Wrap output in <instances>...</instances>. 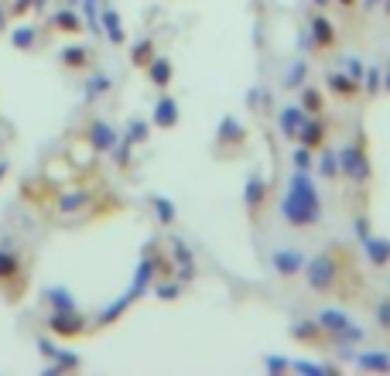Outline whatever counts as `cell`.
Returning a JSON list of instances; mask_svg holds the SVG:
<instances>
[{
	"mask_svg": "<svg viewBox=\"0 0 390 376\" xmlns=\"http://www.w3.org/2000/svg\"><path fill=\"white\" fill-rule=\"evenodd\" d=\"M281 216L288 219L291 226H315L322 216V205H318V192H315V181L305 171H294L288 181V195L281 202Z\"/></svg>",
	"mask_w": 390,
	"mask_h": 376,
	"instance_id": "cell-1",
	"label": "cell"
},
{
	"mask_svg": "<svg viewBox=\"0 0 390 376\" xmlns=\"http://www.w3.org/2000/svg\"><path fill=\"white\" fill-rule=\"evenodd\" d=\"M339 168H342V175H350L352 181H367V178H370V158H367L356 144L339 151Z\"/></svg>",
	"mask_w": 390,
	"mask_h": 376,
	"instance_id": "cell-2",
	"label": "cell"
},
{
	"mask_svg": "<svg viewBox=\"0 0 390 376\" xmlns=\"http://www.w3.org/2000/svg\"><path fill=\"white\" fill-rule=\"evenodd\" d=\"M305 267H308V284H312L315 291L332 287V280L339 274V267H335V260L332 257H315L312 263H305Z\"/></svg>",
	"mask_w": 390,
	"mask_h": 376,
	"instance_id": "cell-3",
	"label": "cell"
},
{
	"mask_svg": "<svg viewBox=\"0 0 390 376\" xmlns=\"http://www.w3.org/2000/svg\"><path fill=\"white\" fill-rule=\"evenodd\" d=\"M305 110L301 106H288V110H281V117H277V123H281V134L284 137H298V130H301V123H305Z\"/></svg>",
	"mask_w": 390,
	"mask_h": 376,
	"instance_id": "cell-4",
	"label": "cell"
},
{
	"mask_svg": "<svg viewBox=\"0 0 390 376\" xmlns=\"http://www.w3.org/2000/svg\"><path fill=\"white\" fill-rule=\"evenodd\" d=\"M52 329H55L59 336H79V332H82V318L72 315V308H69V312H55V315H52Z\"/></svg>",
	"mask_w": 390,
	"mask_h": 376,
	"instance_id": "cell-5",
	"label": "cell"
},
{
	"mask_svg": "<svg viewBox=\"0 0 390 376\" xmlns=\"http://www.w3.org/2000/svg\"><path fill=\"white\" fill-rule=\"evenodd\" d=\"M274 267H277V274H298L305 267V257L298 250H277L274 253Z\"/></svg>",
	"mask_w": 390,
	"mask_h": 376,
	"instance_id": "cell-6",
	"label": "cell"
},
{
	"mask_svg": "<svg viewBox=\"0 0 390 376\" xmlns=\"http://www.w3.org/2000/svg\"><path fill=\"white\" fill-rule=\"evenodd\" d=\"M318 325H322V329H329V332H335V336H339V332H346V329H350V325H352V318L346 315V312H335V308H325V312H318Z\"/></svg>",
	"mask_w": 390,
	"mask_h": 376,
	"instance_id": "cell-7",
	"label": "cell"
},
{
	"mask_svg": "<svg viewBox=\"0 0 390 376\" xmlns=\"http://www.w3.org/2000/svg\"><path fill=\"white\" fill-rule=\"evenodd\" d=\"M298 137H301L305 147H318V144L325 140V127H322L318 120H305V123H301V130H298Z\"/></svg>",
	"mask_w": 390,
	"mask_h": 376,
	"instance_id": "cell-8",
	"label": "cell"
},
{
	"mask_svg": "<svg viewBox=\"0 0 390 376\" xmlns=\"http://www.w3.org/2000/svg\"><path fill=\"white\" fill-rule=\"evenodd\" d=\"M363 250H367V257H370L377 267H384V263L390 260V243H384V239L363 237Z\"/></svg>",
	"mask_w": 390,
	"mask_h": 376,
	"instance_id": "cell-9",
	"label": "cell"
},
{
	"mask_svg": "<svg viewBox=\"0 0 390 376\" xmlns=\"http://www.w3.org/2000/svg\"><path fill=\"white\" fill-rule=\"evenodd\" d=\"M155 123H157V127H175V123H178V103H175V99H161V103H157Z\"/></svg>",
	"mask_w": 390,
	"mask_h": 376,
	"instance_id": "cell-10",
	"label": "cell"
},
{
	"mask_svg": "<svg viewBox=\"0 0 390 376\" xmlns=\"http://www.w3.org/2000/svg\"><path fill=\"white\" fill-rule=\"evenodd\" d=\"M89 140L96 144V151H110V147L117 144V134H113L106 123H93V130H89Z\"/></svg>",
	"mask_w": 390,
	"mask_h": 376,
	"instance_id": "cell-11",
	"label": "cell"
},
{
	"mask_svg": "<svg viewBox=\"0 0 390 376\" xmlns=\"http://www.w3.org/2000/svg\"><path fill=\"white\" fill-rule=\"evenodd\" d=\"M356 366H360V370H377V373H387V370H390V356H384V353H363V356L356 359Z\"/></svg>",
	"mask_w": 390,
	"mask_h": 376,
	"instance_id": "cell-12",
	"label": "cell"
},
{
	"mask_svg": "<svg viewBox=\"0 0 390 376\" xmlns=\"http://www.w3.org/2000/svg\"><path fill=\"white\" fill-rule=\"evenodd\" d=\"M103 28H106V35H110V41H113V45H120V41H123V28H120L117 11H106V14H103Z\"/></svg>",
	"mask_w": 390,
	"mask_h": 376,
	"instance_id": "cell-13",
	"label": "cell"
},
{
	"mask_svg": "<svg viewBox=\"0 0 390 376\" xmlns=\"http://www.w3.org/2000/svg\"><path fill=\"white\" fill-rule=\"evenodd\" d=\"M329 86L335 89V93H346V96H350V93H356V79H352V76H346V72H332Z\"/></svg>",
	"mask_w": 390,
	"mask_h": 376,
	"instance_id": "cell-14",
	"label": "cell"
},
{
	"mask_svg": "<svg viewBox=\"0 0 390 376\" xmlns=\"http://www.w3.org/2000/svg\"><path fill=\"white\" fill-rule=\"evenodd\" d=\"M260 202H264V181L254 175V178L247 181V209H257Z\"/></svg>",
	"mask_w": 390,
	"mask_h": 376,
	"instance_id": "cell-15",
	"label": "cell"
},
{
	"mask_svg": "<svg viewBox=\"0 0 390 376\" xmlns=\"http://www.w3.org/2000/svg\"><path fill=\"white\" fill-rule=\"evenodd\" d=\"M312 35H315V45H329L332 41V28L325 18H315L312 21Z\"/></svg>",
	"mask_w": 390,
	"mask_h": 376,
	"instance_id": "cell-16",
	"label": "cell"
},
{
	"mask_svg": "<svg viewBox=\"0 0 390 376\" xmlns=\"http://www.w3.org/2000/svg\"><path fill=\"white\" fill-rule=\"evenodd\" d=\"M151 79H155L157 86H168V79H172V65H168L165 59L151 62Z\"/></svg>",
	"mask_w": 390,
	"mask_h": 376,
	"instance_id": "cell-17",
	"label": "cell"
},
{
	"mask_svg": "<svg viewBox=\"0 0 390 376\" xmlns=\"http://www.w3.org/2000/svg\"><path fill=\"white\" fill-rule=\"evenodd\" d=\"M14 274H18V260H14V253L0 250V280H11Z\"/></svg>",
	"mask_w": 390,
	"mask_h": 376,
	"instance_id": "cell-18",
	"label": "cell"
},
{
	"mask_svg": "<svg viewBox=\"0 0 390 376\" xmlns=\"http://www.w3.org/2000/svg\"><path fill=\"white\" fill-rule=\"evenodd\" d=\"M301 110H305V113H318V110H322V93H318V89H305Z\"/></svg>",
	"mask_w": 390,
	"mask_h": 376,
	"instance_id": "cell-19",
	"label": "cell"
},
{
	"mask_svg": "<svg viewBox=\"0 0 390 376\" xmlns=\"http://www.w3.org/2000/svg\"><path fill=\"white\" fill-rule=\"evenodd\" d=\"M151 274H155V260H144V263H140V270H137V278H134V291H130V295L144 291V284H147Z\"/></svg>",
	"mask_w": 390,
	"mask_h": 376,
	"instance_id": "cell-20",
	"label": "cell"
},
{
	"mask_svg": "<svg viewBox=\"0 0 390 376\" xmlns=\"http://www.w3.org/2000/svg\"><path fill=\"white\" fill-rule=\"evenodd\" d=\"M294 168H298V171H308V168H312V147L301 144V147L294 151Z\"/></svg>",
	"mask_w": 390,
	"mask_h": 376,
	"instance_id": "cell-21",
	"label": "cell"
},
{
	"mask_svg": "<svg viewBox=\"0 0 390 376\" xmlns=\"http://www.w3.org/2000/svg\"><path fill=\"white\" fill-rule=\"evenodd\" d=\"M301 79H305V62H294L291 69H288V76H284V86L291 89V86H301Z\"/></svg>",
	"mask_w": 390,
	"mask_h": 376,
	"instance_id": "cell-22",
	"label": "cell"
},
{
	"mask_svg": "<svg viewBox=\"0 0 390 376\" xmlns=\"http://www.w3.org/2000/svg\"><path fill=\"white\" fill-rule=\"evenodd\" d=\"M318 171H322L325 178H332V175L339 171V154H329V151H325V154H322V164H318Z\"/></svg>",
	"mask_w": 390,
	"mask_h": 376,
	"instance_id": "cell-23",
	"label": "cell"
},
{
	"mask_svg": "<svg viewBox=\"0 0 390 376\" xmlns=\"http://www.w3.org/2000/svg\"><path fill=\"white\" fill-rule=\"evenodd\" d=\"M219 137L230 140V137H240V123H236L233 117H226L223 123H219Z\"/></svg>",
	"mask_w": 390,
	"mask_h": 376,
	"instance_id": "cell-24",
	"label": "cell"
},
{
	"mask_svg": "<svg viewBox=\"0 0 390 376\" xmlns=\"http://www.w3.org/2000/svg\"><path fill=\"white\" fill-rule=\"evenodd\" d=\"M55 24H59L62 31H76V28H79L76 14H69V11H62V14H55Z\"/></svg>",
	"mask_w": 390,
	"mask_h": 376,
	"instance_id": "cell-25",
	"label": "cell"
},
{
	"mask_svg": "<svg viewBox=\"0 0 390 376\" xmlns=\"http://www.w3.org/2000/svg\"><path fill=\"white\" fill-rule=\"evenodd\" d=\"M48 297H52V304H59V312H69V308H72V297H65V291H55V287H52V291H48Z\"/></svg>",
	"mask_w": 390,
	"mask_h": 376,
	"instance_id": "cell-26",
	"label": "cell"
},
{
	"mask_svg": "<svg viewBox=\"0 0 390 376\" xmlns=\"http://www.w3.org/2000/svg\"><path fill=\"white\" fill-rule=\"evenodd\" d=\"M294 370H301V373H329V366H322V363H308V359H301V363H291Z\"/></svg>",
	"mask_w": 390,
	"mask_h": 376,
	"instance_id": "cell-27",
	"label": "cell"
},
{
	"mask_svg": "<svg viewBox=\"0 0 390 376\" xmlns=\"http://www.w3.org/2000/svg\"><path fill=\"white\" fill-rule=\"evenodd\" d=\"M155 205H157V216L165 219V222H172V219H175V209H172V202H168V198H155Z\"/></svg>",
	"mask_w": 390,
	"mask_h": 376,
	"instance_id": "cell-28",
	"label": "cell"
},
{
	"mask_svg": "<svg viewBox=\"0 0 390 376\" xmlns=\"http://www.w3.org/2000/svg\"><path fill=\"white\" fill-rule=\"evenodd\" d=\"M31 41H35V31H24V28H21L18 35H14V45H18V48H28Z\"/></svg>",
	"mask_w": 390,
	"mask_h": 376,
	"instance_id": "cell-29",
	"label": "cell"
},
{
	"mask_svg": "<svg viewBox=\"0 0 390 376\" xmlns=\"http://www.w3.org/2000/svg\"><path fill=\"white\" fill-rule=\"evenodd\" d=\"M377 318H380V325H384V329H390V301H384V304L377 308Z\"/></svg>",
	"mask_w": 390,
	"mask_h": 376,
	"instance_id": "cell-30",
	"label": "cell"
},
{
	"mask_svg": "<svg viewBox=\"0 0 390 376\" xmlns=\"http://www.w3.org/2000/svg\"><path fill=\"white\" fill-rule=\"evenodd\" d=\"M288 366H291V359H281V356L267 359V370H288Z\"/></svg>",
	"mask_w": 390,
	"mask_h": 376,
	"instance_id": "cell-31",
	"label": "cell"
},
{
	"mask_svg": "<svg viewBox=\"0 0 390 376\" xmlns=\"http://www.w3.org/2000/svg\"><path fill=\"white\" fill-rule=\"evenodd\" d=\"M363 76H367V89H380V72H377V69L363 72Z\"/></svg>",
	"mask_w": 390,
	"mask_h": 376,
	"instance_id": "cell-32",
	"label": "cell"
},
{
	"mask_svg": "<svg viewBox=\"0 0 390 376\" xmlns=\"http://www.w3.org/2000/svg\"><path fill=\"white\" fill-rule=\"evenodd\" d=\"M147 48H151V45H147V41H140V45L134 48V62H147Z\"/></svg>",
	"mask_w": 390,
	"mask_h": 376,
	"instance_id": "cell-33",
	"label": "cell"
},
{
	"mask_svg": "<svg viewBox=\"0 0 390 376\" xmlns=\"http://www.w3.org/2000/svg\"><path fill=\"white\" fill-rule=\"evenodd\" d=\"M342 65L352 72V79H360V76H363V69H360V62H356V59H342Z\"/></svg>",
	"mask_w": 390,
	"mask_h": 376,
	"instance_id": "cell-34",
	"label": "cell"
},
{
	"mask_svg": "<svg viewBox=\"0 0 390 376\" xmlns=\"http://www.w3.org/2000/svg\"><path fill=\"white\" fill-rule=\"evenodd\" d=\"M65 62H69V65H82V62H86V52H69Z\"/></svg>",
	"mask_w": 390,
	"mask_h": 376,
	"instance_id": "cell-35",
	"label": "cell"
},
{
	"mask_svg": "<svg viewBox=\"0 0 390 376\" xmlns=\"http://www.w3.org/2000/svg\"><path fill=\"white\" fill-rule=\"evenodd\" d=\"M312 332H315V321H312V325H294V336H298V338L312 336Z\"/></svg>",
	"mask_w": 390,
	"mask_h": 376,
	"instance_id": "cell-36",
	"label": "cell"
},
{
	"mask_svg": "<svg viewBox=\"0 0 390 376\" xmlns=\"http://www.w3.org/2000/svg\"><path fill=\"white\" fill-rule=\"evenodd\" d=\"M161 297H168V301L178 297V287H175V284H165V287H161Z\"/></svg>",
	"mask_w": 390,
	"mask_h": 376,
	"instance_id": "cell-37",
	"label": "cell"
},
{
	"mask_svg": "<svg viewBox=\"0 0 390 376\" xmlns=\"http://www.w3.org/2000/svg\"><path fill=\"white\" fill-rule=\"evenodd\" d=\"M86 7H89V24L96 28V0H86Z\"/></svg>",
	"mask_w": 390,
	"mask_h": 376,
	"instance_id": "cell-38",
	"label": "cell"
},
{
	"mask_svg": "<svg viewBox=\"0 0 390 376\" xmlns=\"http://www.w3.org/2000/svg\"><path fill=\"white\" fill-rule=\"evenodd\" d=\"M144 130H147L144 123H134V134H130V137H134V140H140V137H144Z\"/></svg>",
	"mask_w": 390,
	"mask_h": 376,
	"instance_id": "cell-39",
	"label": "cell"
},
{
	"mask_svg": "<svg viewBox=\"0 0 390 376\" xmlns=\"http://www.w3.org/2000/svg\"><path fill=\"white\" fill-rule=\"evenodd\" d=\"M384 86H387V89H390V65H387V76H384Z\"/></svg>",
	"mask_w": 390,
	"mask_h": 376,
	"instance_id": "cell-40",
	"label": "cell"
},
{
	"mask_svg": "<svg viewBox=\"0 0 390 376\" xmlns=\"http://www.w3.org/2000/svg\"><path fill=\"white\" fill-rule=\"evenodd\" d=\"M373 4H380V0H367V7H373Z\"/></svg>",
	"mask_w": 390,
	"mask_h": 376,
	"instance_id": "cell-41",
	"label": "cell"
},
{
	"mask_svg": "<svg viewBox=\"0 0 390 376\" xmlns=\"http://www.w3.org/2000/svg\"><path fill=\"white\" fill-rule=\"evenodd\" d=\"M339 4H352V0H339Z\"/></svg>",
	"mask_w": 390,
	"mask_h": 376,
	"instance_id": "cell-42",
	"label": "cell"
},
{
	"mask_svg": "<svg viewBox=\"0 0 390 376\" xmlns=\"http://www.w3.org/2000/svg\"><path fill=\"white\" fill-rule=\"evenodd\" d=\"M315 4H325V0H315Z\"/></svg>",
	"mask_w": 390,
	"mask_h": 376,
	"instance_id": "cell-43",
	"label": "cell"
},
{
	"mask_svg": "<svg viewBox=\"0 0 390 376\" xmlns=\"http://www.w3.org/2000/svg\"><path fill=\"white\" fill-rule=\"evenodd\" d=\"M0 175H4V164H0Z\"/></svg>",
	"mask_w": 390,
	"mask_h": 376,
	"instance_id": "cell-44",
	"label": "cell"
}]
</instances>
